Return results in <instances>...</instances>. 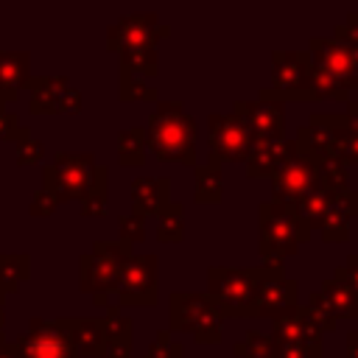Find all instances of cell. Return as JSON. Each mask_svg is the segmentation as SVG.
I'll list each match as a JSON object with an SVG mask.
<instances>
[{"label": "cell", "instance_id": "obj_38", "mask_svg": "<svg viewBox=\"0 0 358 358\" xmlns=\"http://www.w3.org/2000/svg\"><path fill=\"white\" fill-rule=\"evenodd\" d=\"M322 241L327 243H347L350 241V215L333 207L322 224Z\"/></svg>", "mask_w": 358, "mask_h": 358}, {"label": "cell", "instance_id": "obj_14", "mask_svg": "<svg viewBox=\"0 0 358 358\" xmlns=\"http://www.w3.org/2000/svg\"><path fill=\"white\" fill-rule=\"evenodd\" d=\"M296 291H299L296 280H288L285 274H271L257 285V291H255L252 302L243 308L241 319H266V316L274 319L282 310L296 305Z\"/></svg>", "mask_w": 358, "mask_h": 358}, {"label": "cell", "instance_id": "obj_19", "mask_svg": "<svg viewBox=\"0 0 358 358\" xmlns=\"http://www.w3.org/2000/svg\"><path fill=\"white\" fill-rule=\"evenodd\" d=\"M31 53L28 50H0V109L20 98V90L31 81Z\"/></svg>", "mask_w": 358, "mask_h": 358}, {"label": "cell", "instance_id": "obj_27", "mask_svg": "<svg viewBox=\"0 0 358 358\" xmlns=\"http://www.w3.org/2000/svg\"><path fill=\"white\" fill-rule=\"evenodd\" d=\"M157 70H159L157 48L120 50V76H129V78H143V81H145V76H157Z\"/></svg>", "mask_w": 358, "mask_h": 358}, {"label": "cell", "instance_id": "obj_47", "mask_svg": "<svg viewBox=\"0 0 358 358\" xmlns=\"http://www.w3.org/2000/svg\"><path fill=\"white\" fill-rule=\"evenodd\" d=\"M59 112H67V115H78L81 112V92L70 84L62 95V103H59Z\"/></svg>", "mask_w": 358, "mask_h": 358}, {"label": "cell", "instance_id": "obj_53", "mask_svg": "<svg viewBox=\"0 0 358 358\" xmlns=\"http://www.w3.org/2000/svg\"><path fill=\"white\" fill-rule=\"evenodd\" d=\"M0 299H6V296H3V294H0Z\"/></svg>", "mask_w": 358, "mask_h": 358}, {"label": "cell", "instance_id": "obj_10", "mask_svg": "<svg viewBox=\"0 0 358 358\" xmlns=\"http://www.w3.org/2000/svg\"><path fill=\"white\" fill-rule=\"evenodd\" d=\"M157 255H131L120 271L117 282V299L120 305H148L154 308L159 302L157 291Z\"/></svg>", "mask_w": 358, "mask_h": 358}, {"label": "cell", "instance_id": "obj_4", "mask_svg": "<svg viewBox=\"0 0 358 358\" xmlns=\"http://www.w3.org/2000/svg\"><path fill=\"white\" fill-rule=\"evenodd\" d=\"M131 255V246L123 241H98L92 243V252L78 257L81 288L92 294L95 305L109 308V291H117L120 271Z\"/></svg>", "mask_w": 358, "mask_h": 358}, {"label": "cell", "instance_id": "obj_34", "mask_svg": "<svg viewBox=\"0 0 358 358\" xmlns=\"http://www.w3.org/2000/svg\"><path fill=\"white\" fill-rule=\"evenodd\" d=\"M302 310H305V316L310 319V324L324 336V333H333L336 327H338V319L333 316V310H330V305H327V299L319 294V291H313L310 296H308V302L302 305Z\"/></svg>", "mask_w": 358, "mask_h": 358}, {"label": "cell", "instance_id": "obj_40", "mask_svg": "<svg viewBox=\"0 0 358 358\" xmlns=\"http://www.w3.org/2000/svg\"><path fill=\"white\" fill-rule=\"evenodd\" d=\"M145 358H185V347L171 338V330H159L151 347L145 350Z\"/></svg>", "mask_w": 358, "mask_h": 358}, {"label": "cell", "instance_id": "obj_35", "mask_svg": "<svg viewBox=\"0 0 358 358\" xmlns=\"http://www.w3.org/2000/svg\"><path fill=\"white\" fill-rule=\"evenodd\" d=\"M333 131H336V151H338V159L350 168V165H358V131H352L347 126V117L344 115H336L333 120Z\"/></svg>", "mask_w": 358, "mask_h": 358}, {"label": "cell", "instance_id": "obj_16", "mask_svg": "<svg viewBox=\"0 0 358 358\" xmlns=\"http://www.w3.org/2000/svg\"><path fill=\"white\" fill-rule=\"evenodd\" d=\"M313 187H316V173L310 159H305L302 154L271 176V196L277 204H294Z\"/></svg>", "mask_w": 358, "mask_h": 358}, {"label": "cell", "instance_id": "obj_22", "mask_svg": "<svg viewBox=\"0 0 358 358\" xmlns=\"http://www.w3.org/2000/svg\"><path fill=\"white\" fill-rule=\"evenodd\" d=\"M196 201L199 204H218L224 196L221 182V162L215 157H207V162H196Z\"/></svg>", "mask_w": 358, "mask_h": 358}, {"label": "cell", "instance_id": "obj_13", "mask_svg": "<svg viewBox=\"0 0 358 358\" xmlns=\"http://www.w3.org/2000/svg\"><path fill=\"white\" fill-rule=\"evenodd\" d=\"M308 56L316 67H322L327 76H333L347 90H358V62L352 53L333 36H310Z\"/></svg>", "mask_w": 358, "mask_h": 358}, {"label": "cell", "instance_id": "obj_36", "mask_svg": "<svg viewBox=\"0 0 358 358\" xmlns=\"http://www.w3.org/2000/svg\"><path fill=\"white\" fill-rule=\"evenodd\" d=\"M232 352L241 358H274L277 344L271 336H263L257 330H249L238 344H232Z\"/></svg>", "mask_w": 358, "mask_h": 358}, {"label": "cell", "instance_id": "obj_20", "mask_svg": "<svg viewBox=\"0 0 358 358\" xmlns=\"http://www.w3.org/2000/svg\"><path fill=\"white\" fill-rule=\"evenodd\" d=\"M171 204L168 176H137L131 182V213L140 218L159 215Z\"/></svg>", "mask_w": 358, "mask_h": 358}, {"label": "cell", "instance_id": "obj_2", "mask_svg": "<svg viewBox=\"0 0 358 358\" xmlns=\"http://www.w3.org/2000/svg\"><path fill=\"white\" fill-rule=\"evenodd\" d=\"M271 274H282V263H263V266H246V268L213 266L207 268V296L215 302L221 319H241L257 285Z\"/></svg>", "mask_w": 358, "mask_h": 358}, {"label": "cell", "instance_id": "obj_9", "mask_svg": "<svg viewBox=\"0 0 358 358\" xmlns=\"http://www.w3.org/2000/svg\"><path fill=\"white\" fill-rule=\"evenodd\" d=\"M171 36V25H162L157 14H126L106 28V50H137V48H157L159 39Z\"/></svg>", "mask_w": 358, "mask_h": 358}, {"label": "cell", "instance_id": "obj_50", "mask_svg": "<svg viewBox=\"0 0 358 358\" xmlns=\"http://www.w3.org/2000/svg\"><path fill=\"white\" fill-rule=\"evenodd\" d=\"M347 358H358V330L347 333Z\"/></svg>", "mask_w": 358, "mask_h": 358}, {"label": "cell", "instance_id": "obj_23", "mask_svg": "<svg viewBox=\"0 0 358 358\" xmlns=\"http://www.w3.org/2000/svg\"><path fill=\"white\" fill-rule=\"evenodd\" d=\"M291 207H294V213H296L310 229H322L327 213L333 210V193L316 185L310 193H305V196H302L299 201H294Z\"/></svg>", "mask_w": 358, "mask_h": 358}, {"label": "cell", "instance_id": "obj_17", "mask_svg": "<svg viewBox=\"0 0 358 358\" xmlns=\"http://www.w3.org/2000/svg\"><path fill=\"white\" fill-rule=\"evenodd\" d=\"M333 120L336 115H310L308 126H299L294 140L305 159H338Z\"/></svg>", "mask_w": 358, "mask_h": 358}, {"label": "cell", "instance_id": "obj_43", "mask_svg": "<svg viewBox=\"0 0 358 358\" xmlns=\"http://www.w3.org/2000/svg\"><path fill=\"white\" fill-rule=\"evenodd\" d=\"M56 207H59V199L50 193V190H36L34 193V201H31V215H39V218H48V215H53L56 213Z\"/></svg>", "mask_w": 358, "mask_h": 358}, {"label": "cell", "instance_id": "obj_12", "mask_svg": "<svg viewBox=\"0 0 358 358\" xmlns=\"http://www.w3.org/2000/svg\"><path fill=\"white\" fill-rule=\"evenodd\" d=\"M207 148L210 157H215L218 162H229V159H246L249 148H252V134L243 126L241 117H235L232 112L221 115V112H210L207 117Z\"/></svg>", "mask_w": 358, "mask_h": 358}, {"label": "cell", "instance_id": "obj_21", "mask_svg": "<svg viewBox=\"0 0 358 358\" xmlns=\"http://www.w3.org/2000/svg\"><path fill=\"white\" fill-rule=\"evenodd\" d=\"M70 87V78L67 76H36L28 81V90H31V112L36 115H53L62 103V95L64 90Z\"/></svg>", "mask_w": 358, "mask_h": 358}, {"label": "cell", "instance_id": "obj_30", "mask_svg": "<svg viewBox=\"0 0 358 358\" xmlns=\"http://www.w3.org/2000/svg\"><path fill=\"white\" fill-rule=\"evenodd\" d=\"M98 327H101L103 341L131 344V336H134V322H131L129 316H123L117 305H109V308L103 310V316L98 319Z\"/></svg>", "mask_w": 358, "mask_h": 358}, {"label": "cell", "instance_id": "obj_48", "mask_svg": "<svg viewBox=\"0 0 358 358\" xmlns=\"http://www.w3.org/2000/svg\"><path fill=\"white\" fill-rule=\"evenodd\" d=\"M98 358H134L131 344H117V341H106Z\"/></svg>", "mask_w": 358, "mask_h": 358}, {"label": "cell", "instance_id": "obj_31", "mask_svg": "<svg viewBox=\"0 0 358 358\" xmlns=\"http://www.w3.org/2000/svg\"><path fill=\"white\" fill-rule=\"evenodd\" d=\"M313 173H316V185L336 193V190H347L350 187V171L341 159H310Z\"/></svg>", "mask_w": 358, "mask_h": 358}, {"label": "cell", "instance_id": "obj_45", "mask_svg": "<svg viewBox=\"0 0 358 358\" xmlns=\"http://www.w3.org/2000/svg\"><path fill=\"white\" fill-rule=\"evenodd\" d=\"M333 207H338L341 213H347L350 218L358 215V190L347 187V190H336L333 193Z\"/></svg>", "mask_w": 358, "mask_h": 358}, {"label": "cell", "instance_id": "obj_11", "mask_svg": "<svg viewBox=\"0 0 358 358\" xmlns=\"http://www.w3.org/2000/svg\"><path fill=\"white\" fill-rule=\"evenodd\" d=\"M232 115L243 120L252 140H274L282 137L285 129V103L277 101L268 87L257 95V101H235Z\"/></svg>", "mask_w": 358, "mask_h": 358}, {"label": "cell", "instance_id": "obj_26", "mask_svg": "<svg viewBox=\"0 0 358 358\" xmlns=\"http://www.w3.org/2000/svg\"><path fill=\"white\" fill-rule=\"evenodd\" d=\"M31 277V257L25 252H0V294H14Z\"/></svg>", "mask_w": 358, "mask_h": 358}, {"label": "cell", "instance_id": "obj_3", "mask_svg": "<svg viewBox=\"0 0 358 358\" xmlns=\"http://www.w3.org/2000/svg\"><path fill=\"white\" fill-rule=\"evenodd\" d=\"M260 257L263 263H282L310 241L313 229L294 213L291 204L263 201L260 210Z\"/></svg>", "mask_w": 358, "mask_h": 358}, {"label": "cell", "instance_id": "obj_37", "mask_svg": "<svg viewBox=\"0 0 358 358\" xmlns=\"http://www.w3.org/2000/svg\"><path fill=\"white\" fill-rule=\"evenodd\" d=\"M14 143H17V165H36L45 157V143L28 126H22L17 131V140Z\"/></svg>", "mask_w": 358, "mask_h": 358}, {"label": "cell", "instance_id": "obj_32", "mask_svg": "<svg viewBox=\"0 0 358 358\" xmlns=\"http://www.w3.org/2000/svg\"><path fill=\"white\" fill-rule=\"evenodd\" d=\"M308 84H310V92H313V101H347L350 103V90L344 84H338L333 76H327L322 67H316L310 62V70H308Z\"/></svg>", "mask_w": 358, "mask_h": 358}, {"label": "cell", "instance_id": "obj_5", "mask_svg": "<svg viewBox=\"0 0 358 358\" xmlns=\"http://www.w3.org/2000/svg\"><path fill=\"white\" fill-rule=\"evenodd\" d=\"M171 333H190L196 344L221 341V313L207 294H171Z\"/></svg>", "mask_w": 358, "mask_h": 358}, {"label": "cell", "instance_id": "obj_42", "mask_svg": "<svg viewBox=\"0 0 358 358\" xmlns=\"http://www.w3.org/2000/svg\"><path fill=\"white\" fill-rule=\"evenodd\" d=\"M333 280H338L341 285H347V288H350V291L358 296V252H352V255L347 257V263L336 268Z\"/></svg>", "mask_w": 358, "mask_h": 358}, {"label": "cell", "instance_id": "obj_6", "mask_svg": "<svg viewBox=\"0 0 358 358\" xmlns=\"http://www.w3.org/2000/svg\"><path fill=\"white\" fill-rule=\"evenodd\" d=\"M95 154H73L62 151L42 168V187L50 190L59 204L62 201H81L92 187L95 173Z\"/></svg>", "mask_w": 358, "mask_h": 358}, {"label": "cell", "instance_id": "obj_52", "mask_svg": "<svg viewBox=\"0 0 358 358\" xmlns=\"http://www.w3.org/2000/svg\"><path fill=\"white\" fill-rule=\"evenodd\" d=\"M3 324H6V313H3V299H0V344H6V338H3Z\"/></svg>", "mask_w": 358, "mask_h": 358}, {"label": "cell", "instance_id": "obj_28", "mask_svg": "<svg viewBox=\"0 0 358 358\" xmlns=\"http://www.w3.org/2000/svg\"><path fill=\"white\" fill-rule=\"evenodd\" d=\"M145 126H131L117 134V159L126 168H137L145 162Z\"/></svg>", "mask_w": 358, "mask_h": 358}, {"label": "cell", "instance_id": "obj_7", "mask_svg": "<svg viewBox=\"0 0 358 358\" xmlns=\"http://www.w3.org/2000/svg\"><path fill=\"white\" fill-rule=\"evenodd\" d=\"M17 358H81L70 341L67 319H31L28 333H20L14 341Z\"/></svg>", "mask_w": 358, "mask_h": 358}, {"label": "cell", "instance_id": "obj_24", "mask_svg": "<svg viewBox=\"0 0 358 358\" xmlns=\"http://www.w3.org/2000/svg\"><path fill=\"white\" fill-rule=\"evenodd\" d=\"M67 330H70V341L81 358H98L101 355L106 341L101 336L98 319H67Z\"/></svg>", "mask_w": 358, "mask_h": 358}, {"label": "cell", "instance_id": "obj_33", "mask_svg": "<svg viewBox=\"0 0 358 358\" xmlns=\"http://www.w3.org/2000/svg\"><path fill=\"white\" fill-rule=\"evenodd\" d=\"M185 238V207L171 201L157 215V241L159 243H179Z\"/></svg>", "mask_w": 358, "mask_h": 358}, {"label": "cell", "instance_id": "obj_51", "mask_svg": "<svg viewBox=\"0 0 358 358\" xmlns=\"http://www.w3.org/2000/svg\"><path fill=\"white\" fill-rule=\"evenodd\" d=\"M0 358H17V355H14V347H11L8 341H6V344H0Z\"/></svg>", "mask_w": 358, "mask_h": 358}, {"label": "cell", "instance_id": "obj_8", "mask_svg": "<svg viewBox=\"0 0 358 358\" xmlns=\"http://www.w3.org/2000/svg\"><path fill=\"white\" fill-rule=\"evenodd\" d=\"M310 56L308 50H274L271 53V87L268 92L277 101H313L308 84Z\"/></svg>", "mask_w": 358, "mask_h": 358}, {"label": "cell", "instance_id": "obj_29", "mask_svg": "<svg viewBox=\"0 0 358 358\" xmlns=\"http://www.w3.org/2000/svg\"><path fill=\"white\" fill-rule=\"evenodd\" d=\"M319 294L327 299L336 319H358V296L347 285H341L338 280H324Z\"/></svg>", "mask_w": 358, "mask_h": 358}, {"label": "cell", "instance_id": "obj_25", "mask_svg": "<svg viewBox=\"0 0 358 358\" xmlns=\"http://www.w3.org/2000/svg\"><path fill=\"white\" fill-rule=\"evenodd\" d=\"M81 215L87 218H103L109 210V168L106 165H95L92 173V187L87 190V196L81 199Z\"/></svg>", "mask_w": 358, "mask_h": 358}, {"label": "cell", "instance_id": "obj_1", "mask_svg": "<svg viewBox=\"0 0 358 358\" xmlns=\"http://www.w3.org/2000/svg\"><path fill=\"white\" fill-rule=\"evenodd\" d=\"M196 134L199 126L193 115L185 112L182 101H157L145 123V143L157 159L196 168Z\"/></svg>", "mask_w": 358, "mask_h": 358}, {"label": "cell", "instance_id": "obj_49", "mask_svg": "<svg viewBox=\"0 0 358 358\" xmlns=\"http://www.w3.org/2000/svg\"><path fill=\"white\" fill-rule=\"evenodd\" d=\"M344 117H347V126H350L352 131H358V101H350V103H347V115H344Z\"/></svg>", "mask_w": 358, "mask_h": 358}, {"label": "cell", "instance_id": "obj_41", "mask_svg": "<svg viewBox=\"0 0 358 358\" xmlns=\"http://www.w3.org/2000/svg\"><path fill=\"white\" fill-rule=\"evenodd\" d=\"M117 235H120V241L123 243H129V246H134V243H143L145 241V218H140V215H120L117 218Z\"/></svg>", "mask_w": 358, "mask_h": 358}, {"label": "cell", "instance_id": "obj_15", "mask_svg": "<svg viewBox=\"0 0 358 358\" xmlns=\"http://www.w3.org/2000/svg\"><path fill=\"white\" fill-rule=\"evenodd\" d=\"M299 157V145L294 137H274V140H252V148L246 154V176H274L282 165Z\"/></svg>", "mask_w": 358, "mask_h": 358}, {"label": "cell", "instance_id": "obj_18", "mask_svg": "<svg viewBox=\"0 0 358 358\" xmlns=\"http://www.w3.org/2000/svg\"><path fill=\"white\" fill-rule=\"evenodd\" d=\"M271 338H274V344H305V347L322 344V333L310 324L302 305H294V308L282 310L280 316H274Z\"/></svg>", "mask_w": 358, "mask_h": 358}, {"label": "cell", "instance_id": "obj_44", "mask_svg": "<svg viewBox=\"0 0 358 358\" xmlns=\"http://www.w3.org/2000/svg\"><path fill=\"white\" fill-rule=\"evenodd\" d=\"M274 358H324L322 344L319 347H305V344H277Z\"/></svg>", "mask_w": 358, "mask_h": 358}, {"label": "cell", "instance_id": "obj_46", "mask_svg": "<svg viewBox=\"0 0 358 358\" xmlns=\"http://www.w3.org/2000/svg\"><path fill=\"white\" fill-rule=\"evenodd\" d=\"M22 129L20 117L14 112L0 109V140H17V131Z\"/></svg>", "mask_w": 358, "mask_h": 358}, {"label": "cell", "instance_id": "obj_39", "mask_svg": "<svg viewBox=\"0 0 358 358\" xmlns=\"http://www.w3.org/2000/svg\"><path fill=\"white\" fill-rule=\"evenodd\" d=\"M120 101H159L157 90L151 84H145L143 78H129V76H120Z\"/></svg>", "mask_w": 358, "mask_h": 358}]
</instances>
